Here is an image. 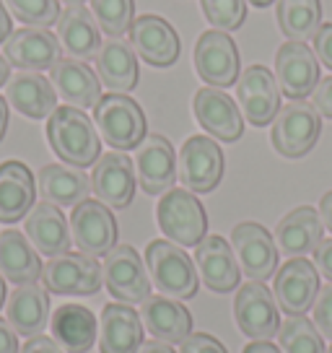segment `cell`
<instances>
[{
  "label": "cell",
  "instance_id": "cell-1",
  "mask_svg": "<svg viewBox=\"0 0 332 353\" xmlns=\"http://www.w3.org/2000/svg\"><path fill=\"white\" fill-rule=\"evenodd\" d=\"M47 141L63 164L86 169L101 156V138L89 114L78 107H57L47 117Z\"/></svg>",
  "mask_w": 332,
  "mask_h": 353
},
{
  "label": "cell",
  "instance_id": "cell-2",
  "mask_svg": "<svg viewBox=\"0 0 332 353\" xmlns=\"http://www.w3.org/2000/svg\"><path fill=\"white\" fill-rule=\"evenodd\" d=\"M94 125L99 130V138L117 151H130L145 141L148 122L141 104L130 99L127 94H107L94 107Z\"/></svg>",
  "mask_w": 332,
  "mask_h": 353
},
{
  "label": "cell",
  "instance_id": "cell-3",
  "mask_svg": "<svg viewBox=\"0 0 332 353\" xmlns=\"http://www.w3.org/2000/svg\"><path fill=\"white\" fill-rule=\"evenodd\" d=\"M148 276L164 296L192 299L198 294V270L189 254L169 239H154L145 250Z\"/></svg>",
  "mask_w": 332,
  "mask_h": 353
},
{
  "label": "cell",
  "instance_id": "cell-4",
  "mask_svg": "<svg viewBox=\"0 0 332 353\" xmlns=\"http://www.w3.org/2000/svg\"><path fill=\"white\" fill-rule=\"evenodd\" d=\"M156 219L166 239L179 247H198L208 234V216L203 203L185 188L166 190L158 200Z\"/></svg>",
  "mask_w": 332,
  "mask_h": 353
},
{
  "label": "cell",
  "instance_id": "cell-5",
  "mask_svg": "<svg viewBox=\"0 0 332 353\" xmlns=\"http://www.w3.org/2000/svg\"><path fill=\"white\" fill-rule=\"evenodd\" d=\"M322 132V114L314 110V104L304 99H291L286 107H280L270 128V141L280 156L286 159H301L317 145Z\"/></svg>",
  "mask_w": 332,
  "mask_h": 353
},
{
  "label": "cell",
  "instance_id": "cell-6",
  "mask_svg": "<svg viewBox=\"0 0 332 353\" xmlns=\"http://www.w3.org/2000/svg\"><path fill=\"white\" fill-rule=\"evenodd\" d=\"M104 283L101 263L83 252H65L42 265V286L60 296H94Z\"/></svg>",
  "mask_w": 332,
  "mask_h": 353
},
{
  "label": "cell",
  "instance_id": "cell-7",
  "mask_svg": "<svg viewBox=\"0 0 332 353\" xmlns=\"http://www.w3.org/2000/svg\"><path fill=\"white\" fill-rule=\"evenodd\" d=\"M104 286L122 304H143L151 296V276L141 254L130 244H117L101 265Z\"/></svg>",
  "mask_w": 332,
  "mask_h": 353
},
{
  "label": "cell",
  "instance_id": "cell-8",
  "mask_svg": "<svg viewBox=\"0 0 332 353\" xmlns=\"http://www.w3.org/2000/svg\"><path fill=\"white\" fill-rule=\"evenodd\" d=\"M236 101L242 117L255 128L273 125L278 110H280V86L276 73H270L267 65L244 68L236 78Z\"/></svg>",
  "mask_w": 332,
  "mask_h": 353
},
{
  "label": "cell",
  "instance_id": "cell-9",
  "mask_svg": "<svg viewBox=\"0 0 332 353\" xmlns=\"http://www.w3.org/2000/svg\"><path fill=\"white\" fill-rule=\"evenodd\" d=\"M117 221L101 200H83L70 213V236L78 252L107 257L117 247Z\"/></svg>",
  "mask_w": 332,
  "mask_h": 353
},
{
  "label": "cell",
  "instance_id": "cell-10",
  "mask_svg": "<svg viewBox=\"0 0 332 353\" xmlns=\"http://www.w3.org/2000/svg\"><path fill=\"white\" fill-rule=\"evenodd\" d=\"M223 151L208 135H192L185 141L177 159L179 182L189 192H213L223 179Z\"/></svg>",
  "mask_w": 332,
  "mask_h": 353
},
{
  "label": "cell",
  "instance_id": "cell-11",
  "mask_svg": "<svg viewBox=\"0 0 332 353\" xmlns=\"http://www.w3.org/2000/svg\"><path fill=\"white\" fill-rule=\"evenodd\" d=\"M231 247L242 273L249 281L265 283L278 273V244L262 223L244 221L231 232Z\"/></svg>",
  "mask_w": 332,
  "mask_h": 353
},
{
  "label": "cell",
  "instance_id": "cell-12",
  "mask_svg": "<svg viewBox=\"0 0 332 353\" xmlns=\"http://www.w3.org/2000/svg\"><path fill=\"white\" fill-rule=\"evenodd\" d=\"M234 317L249 341H273L280 330L276 296L260 281H247L234 299Z\"/></svg>",
  "mask_w": 332,
  "mask_h": 353
},
{
  "label": "cell",
  "instance_id": "cell-13",
  "mask_svg": "<svg viewBox=\"0 0 332 353\" xmlns=\"http://www.w3.org/2000/svg\"><path fill=\"white\" fill-rule=\"evenodd\" d=\"M320 294V270L307 257H288L286 265H280L273 281V296L278 309H283L288 317L307 314Z\"/></svg>",
  "mask_w": 332,
  "mask_h": 353
},
{
  "label": "cell",
  "instance_id": "cell-14",
  "mask_svg": "<svg viewBox=\"0 0 332 353\" xmlns=\"http://www.w3.org/2000/svg\"><path fill=\"white\" fill-rule=\"evenodd\" d=\"M195 68L198 76L216 88L234 86L239 78V50L229 32H211L200 34L195 44Z\"/></svg>",
  "mask_w": 332,
  "mask_h": 353
},
{
  "label": "cell",
  "instance_id": "cell-15",
  "mask_svg": "<svg viewBox=\"0 0 332 353\" xmlns=\"http://www.w3.org/2000/svg\"><path fill=\"white\" fill-rule=\"evenodd\" d=\"M276 78L288 99H307L320 83V60L309 44L286 42L276 55Z\"/></svg>",
  "mask_w": 332,
  "mask_h": 353
},
{
  "label": "cell",
  "instance_id": "cell-16",
  "mask_svg": "<svg viewBox=\"0 0 332 353\" xmlns=\"http://www.w3.org/2000/svg\"><path fill=\"white\" fill-rule=\"evenodd\" d=\"M135 166L125 151H110L99 156L91 174V190L107 208H127L135 195Z\"/></svg>",
  "mask_w": 332,
  "mask_h": 353
},
{
  "label": "cell",
  "instance_id": "cell-17",
  "mask_svg": "<svg viewBox=\"0 0 332 353\" xmlns=\"http://www.w3.org/2000/svg\"><path fill=\"white\" fill-rule=\"evenodd\" d=\"M3 57L19 70L42 73V70H50L63 57V47H60V39L50 29L23 26L6 39Z\"/></svg>",
  "mask_w": 332,
  "mask_h": 353
},
{
  "label": "cell",
  "instance_id": "cell-18",
  "mask_svg": "<svg viewBox=\"0 0 332 353\" xmlns=\"http://www.w3.org/2000/svg\"><path fill=\"white\" fill-rule=\"evenodd\" d=\"M135 176L145 195H164L177 182V156L174 145L164 135H145L135 154Z\"/></svg>",
  "mask_w": 332,
  "mask_h": 353
},
{
  "label": "cell",
  "instance_id": "cell-19",
  "mask_svg": "<svg viewBox=\"0 0 332 353\" xmlns=\"http://www.w3.org/2000/svg\"><path fill=\"white\" fill-rule=\"evenodd\" d=\"M130 44L135 55L154 68L174 65L179 57L177 29L156 13H145L135 19L130 26Z\"/></svg>",
  "mask_w": 332,
  "mask_h": 353
},
{
  "label": "cell",
  "instance_id": "cell-20",
  "mask_svg": "<svg viewBox=\"0 0 332 353\" xmlns=\"http://www.w3.org/2000/svg\"><path fill=\"white\" fill-rule=\"evenodd\" d=\"M195 117H198L200 128L218 138V141H226V143H234L239 141L244 132V120H242V110L236 107V101L223 91V88L216 86H205L195 94Z\"/></svg>",
  "mask_w": 332,
  "mask_h": 353
},
{
  "label": "cell",
  "instance_id": "cell-21",
  "mask_svg": "<svg viewBox=\"0 0 332 353\" xmlns=\"http://www.w3.org/2000/svg\"><path fill=\"white\" fill-rule=\"evenodd\" d=\"M195 268L203 283L216 294L234 291L242 278V268L234 254V247L218 234H205V239L195 247Z\"/></svg>",
  "mask_w": 332,
  "mask_h": 353
},
{
  "label": "cell",
  "instance_id": "cell-22",
  "mask_svg": "<svg viewBox=\"0 0 332 353\" xmlns=\"http://www.w3.org/2000/svg\"><path fill=\"white\" fill-rule=\"evenodd\" d=\"M50 81L55 91L70 107L89 110L96 107L101 99V81L99 76L86 65V60L76 57H60L55 65L50 68Z\"/></svg>",
  "mask_w": 332,
  "mask_h": 353
},
{
  "label": "cell",
  "instance_id": "cell-23",
  "mask_svg": "<svg viewBox=\"0 0 332 353\" xmlns=\"http://www.w3.org/2000/svg\"><path fill=\"white\" fill-rule=\"evenodd\" d=\"M6 99L29 120H45L57 110V91L52 81L34 70H19L8 78Z\"/></svg>",
  "mask_w": 332,
  "mask_h": 353
},
{
  "label": "cell",
  "instance_id": "cell-24",
  "mask_svg": "<svg viewBox=\"0 0 332 353\" xmlns=\"http://www.w3.org/2000/svg\"><path fill=\"white\" fill-rule=\"evenodd\" d=\"M23 232H26V239L34 244V250L47 254V257L70 252V244H73L70 223L65 221L63 210L52 205V203H47V200L37 203L29 210Z\"/></svg>",
  "mask_w": 332,
  "mask_h": 353
},
{
  "label": "cell",
  "instance_id": "cell-25",
  "mask_svg": "<svg viewBox=\"0 0 332 353\" xmlns=\"http://www.w3.org/2000/svg\"><path fill=\"white\" fill-rule=\"evenodd\" d=\"M143 320L130 304H107L99 322L101 353H138L143 345Z\"/></svg>",
  "mask_w": 332,
  "mask_h": 353
},
{
  "label": "cell",
  "instance_id": "cell-26",
  "mask_svg": "<svg viewBox=\"0 0 332 353\" xmlns=\"http://www.w3.org/2000/svg\"><path fill=\"white\" fill-rule=\"evenodd\" d=\"M94 60H96V76L101 86H107L112 94H127L138 86L141 70H138V55L130 42H125L120 37H110L107 42H101Z\"/></svg>",
  "mask_w": 332,
  "mask_h": 353
},
{
  "label": "cell",
  "instance_id": "cell-27",
  "mask_svg": "<svg viewBox=\"0 0 332 353\" xmlns=\"http://www.w3.org/2000/svg\"><path fill=\"white\" fill-rule=\"evenodd\" d=\"M37 182L32 169L23 161H3L0 164V223H16L29 216L37 205Z\"/></svg>",
  "mask_w": 332,
  "mask_h": 353
},
{
  "label": "cell",
  "instance_id": "cell-28",
  "mask_svg": "<svg viewBox=\"0 0 332 353\" xmlns=\"http://www.w3.org/2000/svg\"><path fill=\"white\" fill-rule=\"evenodd\" d=\"M322 234H324V223L320 219V210L311 205H301L280 219V223L276 226V244L288 257H304L320 247Z\"/></svg>",
  "mask_w": 332,
  "mask_h": 353
},
{
  "label": "cell",
  "instance_id": "cell-29",
  "mask_svg": "<svg viewBox=\"0 0 332 353\" xmlns=\"http://www.w3.org/2000/svg\"><path fill=\"white\" fill-rule=\"evenodd\" d=\"M141 320L156 341H164L169 345H179L192 332V314L187 307L164 294L145 299L141 307Z\"/></svg>",
  "mask_w": 332,
  "mask_h": 353
},
{
  "label": "cell",
  "instance_id": "cell-30",
  "mask_svg": "<svg viewBox=\"0 0 332 353\" xmlns=\"http://www.w3.org/2000/svg\"><path fill=\"white\" fill-rule=\"evenodd\" d=\"M57 39L60 47L76 60L96 57L101 47V32L94 13L86 6H65L57 19Z\"/></svg>",
  "mask_w": 332,
  "mask_h": 353
},
{
  "label": "cell",
  "instance_id": "cell-31",
  "mask_svg": "<svg viewBox=\"0 0 332 353\" xmlns=\"http://www.w3.org/2000/svg\"><path fill=\"white\" fill-rule=\"evenodd\" d=\"M6 317L16 335L34 338L50 320V291L37 283H23L13 288L11 299L6 301Z\"/></svg>",
  "mask_w": 332,
  "mask_h": 353
},
{
  "label": "cell",
  "instance_id": "cell-32",
  "mask_svg": "<svg viewBox=\"0 0 332 353\" xmlns=\"http://www.w3.org/2000/svg\"><path fill=\"white\" fill-rule=\"evenodd\" d=\"M37 190L39 195L52 203V205H70L76 208L78 203L89 198L91 192V179L86 176L83 169L70 164H47L39 169L37 176Z\"/></svg>",
  "mask_w": 332,
  "mask_h": 353
},
{
  "label": "cell",
  "instance_id": "cell-33",
  "mask_svg": "<svg viewBox=\"0 0 332 353\" xmlns=\"http://www.w3.org/2000/svg\"><path fill=\"white\" fill-rule=\"evenodd\" d=\"M0 276L16 286L37 283V278H42V260L26 234L16 229L0 232Z\"/></svg>",
  "mask_w": 332,
  "mask_h": 353
},
{
  "label": "cell",
  "instance_id": "cell-34",
  "mask_svg": "<svg viewBox=\"0 0 332 353\" xmlns=\"http://www.w3.org/2000/svg\"><path fill=\"white\" fill-rule=\"evenodd\" d=\"M99 335L96 317L89 307L81 304H63L52 314V338L60 348L68 353H86L94 348V341Z\"/></svg>",
  "mask_w": 332,
  "mask_h": 353
},
{
  "label": "cell",
  "instance_id": "cell-35",
  "mask_svg": "<svg viewBox=\"0 0 332 353\" xmlns=\"http://www.w3.org/2000/svg\"><path fill=\"white\" fill-rule=\"evenodd\" d=\"M278 23L288 42H309L322 26L320 0H276Z\"/></svg>",
  "mask_w": 332,
  "mask_h": 353
},
{
  "label": "cell",
  "instance_id": "cell-36",
  "mask_svg": "<svg viewBox=\"0 0 332 353\" xmlns=\"http://www.w3.org/2000/svg\"><path fill=\"white\" fill-rule=\"evenodd\" d=\"M278 343L283 353H324V338L320 330L314 327V322L301 317H288L286 322H280L278 330Z\"/></svg>",
  "mask_w": 332,
  "mask_h": 353
},
{
  "label": "cell",
  "instance_id": "cell-37",
  "mask_svg": "<svg viewBox=\"0 0 332 353\" xmlns=\"http://www.w3.org/2000/svg\"><path fill=\"white\" fill-rule=\"evenodd\" d=\"M91 13L99 23V29L110 37H122L130 32L135 21L133 0H91Z\"/></svg>",
  "mask_w": 332,
  "mask_h": 353
},
{
  "label": "cell",
  "instance_id": "cell-38",
  "mask_svg": "<svg viewBox=\"0 0 332 353\" xmlns=\"http://www.w3.org/2000/svg\"><path fill=\"white\" fill-rule=\"evenodd\" d=\"M16 21L37 29H50L60 19V0H3Z\"/></svg>",
  "mask_w": 332,
  "mask_h": 353
},
{
  "label": "cell",
  "instance_id": "cell-39",
  "mask_svg": "<svg viewBox=\"0 0 332 353\" xmlns=\"http://www.w3.org/2000/svg\"><path fill=\"white\" fill-rule=\"evenodd\" d=\"M200 8L218 32H236L247 19V0H200Z\"/></svg>",
  "mask_w": 332,
  "mask_h": 353
},
{
  "label": "cell",
  "instance_id": "cell-40",
  "mask_svg": "<svg viewBox=\"0 0 332 353\" xmlns=\"http://www.w3.org/2000/svg\"><path fill=\"white\" fill-rule=\"evenodd\" d=\"M311 317H314V327L320 330L322 338L332 341V283L320 286V294L311 304Z\"/></svg>",
  "mask_w": 332,
  "mask_h": 353
},
{
  "label": "cell",
  "instance_id": "cell-41",
  "mask_svg": "<svg viewBox=\"0 0 332 353\" xmlns=\"http://www.w3.org/2000/svg\"><path fill=\"white\" fill-rule=\"evenodd\" d=\"M179 353H229L208 332H189L185 341L179 343Z\"/></svg>",
  "mask_w": 332,
  "mask_h": 353
},
{
  "label": "cell",
  "instance_id": "cell-42",
  "mask_svg": "<svg viewBox=\"0 0 332 353\" xmlns=\"http://www.w3.org/2000/svg\"><path fill=\"white\" fill-rule=\"evenodd\" d=\"M314 55L322 65H327L332 70V23H322L320 32L314 34Z\"/></svg>",
  "mask_w": 332,
  "mask_h": 353
},
{
  "label": "cell",
  "instance_id": "cell-43",
  "mask_svg": "<svg viewBox=\"0 0 332 353\" xmlns=\"http://www.w3.org/2000/svg\"><path fill=\"white\" fill-rule=\"evenodd\" d=\"M311 104H314V110L320 112L322 117L332 120V76L317 83L314 97H311Z\"/></svg>",
  "mask_w": 332,
  "mask_h": 353
},
{
  "label": "cell",
  "instance_id": "cell-44",
  "mask_svg": "<svg viewBox=\"0 0 332 353\" xmlns=\"http://www.w3.org/2000/svg\"><path fill=\"white\" fill-rule=\"evenodd\" d=\"M314 265L322 276L332 283V236L330 239H322L320 247L314 250Z\"/></svg>",
  "mask_w": 332,
  "mask_h": 353
},
{
  "label": "cell",
  "instance_id": "cell-45",
  "mask_svg": "<svg viewBox=\"0 0 332 353\" xmlns=\"http://www.w3.org/2000/svg\"><path fill=\"white\" fill-rule=\"evenodd\" d=\"M19 353H63V348L57 345L55 338H47V335H34L21 345Z\"/></svg>",
  "mask_w": 332,
  "mask_h": 353
},
{
  "label": "cell",
  "instance_id": "cell-46",
  "mask_svg": "<svg viewBox=\"0 0 332 353\" xmlns=\"http://www.w3.org/2000/svg\"><path fill=\"white\" fill-rule=\"evenodd\" d=\"M19 351H21V345H19L16 330H11L6 320H0V353H19Z\"/></svg>",
  "mask_w": 332,
  "mask_h": 353
},
{
  "label": "cell",
  "instance_id": "cell-47",
  "mask_svg": "<svg viewBox=\"0 0 332 353\" xmlns=\"http://www.w3.org/2000/svg\"><path fill=\"white\" fill-rule=\"evenodd\" d=\"M11 13H8V8H6V3L0 0V44H6V39L11 37Z\"/></svg>",
  "mask_w": 332,
  "mask_h": 353
},
{
  "label": "cell",
  "instance_id": "cell-48",
  "mask_svg": "<svg viewBox=\"0 0 332 353\" xmlns=\"http://www.w3.org/2000/svg\"><path fill=\"white\" fill-rule=\"evenodd\" d=\"M320 219H322V223L332 232V192H327V195L320 200Z\"/></svg>",
  "mask_w": 332,
  "mask_h": 353
},
{
  "label": "cell",
  "instance_id": "cell-49",
  "mask_svg": "<svg viewBox=\"0 0 332 353\" xmlns=\"http://www.w3.org/2000/svg\"><path fill=\"white\" fill-rule=\"evenodd\" d=\"M244 353H283V351L278 345H273L270 341H252L244 348Z\"/></svg>",
  "mask_w": 332,
  "mask_h": 353
},
{
  "label": "cell",
  "instance_id": "cell-50",
  "mask_svg": "<svg viewBox=\"0 0 332 353\" xmlns=\"http://www.w3.org/2000/svg\"><path fill=\"white\" fill-rule=\"evenodd\" d=\"M138 353H177V351L164 341H145Z\"/></svg>",
  "mask_w": 332,
  "mask_h": 353
},
{
  "label": "cell",
  "instance_id": "cell-51",
  "mask_svg": "<svg viewBox=\"0 0 332 353\" xmlns=\"http://www.w3.org/2000/svg\"><path fill=\"white\" fill-rule=\"evenodd\" d=\"M6 130H8V99L0 97V141L6 138Z\"/></svg>",
  "mask_w": 332,
  "mask_h": 353
},
{
  "label": "cell",
  "instance_id": "cell-52",
  "mask_svg": "<svg viewBox=\"0 0 332 353\" xmlns=\"http://www.w3.org/2000/svg\"><path fill=\"white\" fill-rule=\"evenodd\" d=\"M8 78H11V65H8V60L0 55V86H6L8 83Z\"/></svg>",
  "mask_w": 332,
  "mask_h": 353
},
{
  "label": "cell",
  "instance_id": "cell-53",
  "mask_svg": "<svg viewBox=\"0 0 332 353\" xmlns=\"http://www.w3.org/2000/svg\"><path fill=\"white\" fill-rule=\"evenodd\" d=\"M6 307V278L0 276V309Z\"/></svg>",
  "mask_w": 332,
  "mask_h": 353
},
{
  "label": "cell",
  "instance_id": "cell-54",
  "mask_svg": "<svg viewBox=\"0 0 332 353\" xmlns=\"http://www.w3.org/2000/svg\"><path fill=\"white\" fill-rule=\"evenodd\" d=\"M247 3H252L255 8H267L270 3H276V0H247Z\"/></svg>",
  "mask_w": 332,
  "mask_h": 353
},
{
  "label": "cell",
  "instance_id": "cell-55",
  "mask_svg": "<svg viewBox=\"0 0 332 353\" xmlns=\"http://www.w3.org/2000/svg\"><path fill=\"white\" fill-rule=\"evenodd\" d=\"M60 3H65V6H83V0H60Z\"/></svg>",
  "mask_w": 332,
  "mask_h": 353
},
{
  "label": "cell",
  "instance_id": "cell-56",
  "mask_svg": "<svg viewBox=\"0 0 332 353\" xmlns=\"http://www.w3.org/2000/svg\"><path fill=\"white\" fill-rule=\"evenodd\" d=\"M324 353H332V345H330V348H327V351H324Z\"/></svg>",
  "mask_w": 332,
  "mask_h": 353
}]
</instances>
